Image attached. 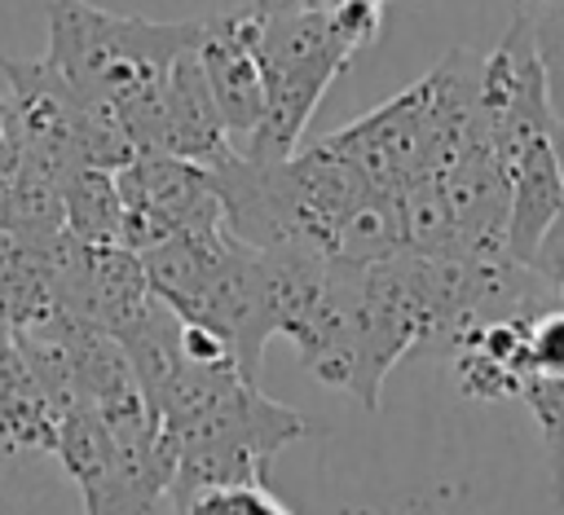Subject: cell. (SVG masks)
<instances>
[{
    "label": "cell",
    "instance_id": "cell-1",
    "mask_svg": "<svg viewBox=\"0 0 564 515\" xmlns=\"http://www.w3.org/2000/svg\"><path fill=\"white\" fill-rule=\"evenodd\" d=\"M198 40V18L150 22L88 0H48V53L40 57L84 106L110 114L132 154L163 150V84Z\"/></svg>",
    "mask_w": 564,
    "mask_h": 515
},
{
    "label": "cell",
    "instance_id": "cell-2",
    "mask_svg": "<svg viewBox=\"0 0 564 515\" xmlns=\"http://www.w3.org/2000/svg\"><path fill=\"white\" fill-rule=\"evenodd\" d=\"M251 40H256V62L264 79V119L256 136L238 150L251 163H286L313 110L322 106L326 88L352 66L361 48H370L383 31V9L379 4H308V9H286V13H251Z\"/></svg>",
    "mask_w": 564,
    "mask_h": 515
},
{
    "label": "cell",
    "instance_id": "cell-3",
    "mask_svg": "<svg viewBox=\"0 0 564 515\" xmlns=\"http://www.w3.org/2000/svg\"><path fill=\"white\" fill-rule=\"evenodd\" d=\"M119 198H123V229L119 246L132 255H145L150 246L176 238V233H220V194L212 180V167L185 163L172 154H137L128 167L115 172Z\"/></svg>",
    "mask_w": 564,
    "mask_h": 515
},
{
    "label": "cell",
    "instance_id": "cell-4",
    "mask_svg": "<svg viewBox=\"0 0 564 515\" xmlns=\"http://www.w3.org/2000/svg\"><path fill=\"white\" fill-rule=\"evenodd\" d=\"M198 62H203V75H207V88H212L225 132H229L234 150H242L264 119V79H260L247 9L203 18Z\"/></svg>",
    "mask_w": 564,
    "mask_h": 515
},
{
    "label": "cell",
    "instance_id": "cell-5",
    "mask_svg": "<svg viewBox=\"0 0 564 515\" xmlns=\"http://www.w3.org/2000/svg\"><path fill=\"white\" fill-rule=\"evenodd\" d=\"M441 202L449 211L458 255L463 260H485L498 264L507 260V229H511V185L494 158L489 145L471 150L454 167L436 176Z\"/></svg>",
    "mask_w": 564,
    "mask_h": 515
},
{
    "label": "cell",
    "instance_id": "cell-6",
    "mask_svg": "<svg viewBox=\"0 0 564 515\" xmlns=\"http://www.w3.org/2000/svg\"><path fill=\"white\" fill-rule=\"evenodd\" d=\"M198 26H203V18H198ZM229 150H234V141L212 101V88H207L203 62H198V40H194L185 53H176L167 84H163V150L159 154L212 167Z\"/></svg>",
    "mask_w": 564,
    "mask_h": 515
},
{
    "label": "cell",
    "instance_id": "cell-7",
    "mask_svg": "<svg viewBox=\"0 0 564 515\" xmlns=\"http://www.w3.org/2000/svg\"><path fill=\"white\" fill-rule=\"evenodd\" d=\"M53 440L57 414L18 357L13 335L0 330V458L13 462L26 453H53Z\"/></svg>",
    "mask_w": 564,
    "mask_h": 515
},
{
    "label": "cell",
    "instance_id": "cell-8",
    "mask_svg": "<svg viewBox=\"0 0 564 515\" xmlns=\"http://www.w3.org/2000/svg\"><path fill=\"white\" fill-rule=\"evenodd\" d=\"M62 207H66V233L84 246H119L123 229V198L115 185V172L79 167L62 180Z\"/></svg>",
    "mask_w": 564,
    "mask_h": 515
},
{
    "label": "cell",
    "instance_id": "cell-9",
    "mask_svg": "<svg viewBox=\"0 0 564 515\" xmlns=\"http://www.w3.org/2000/svg\"><path fill=\"white\" fill-rule=\"evenodd\" d=\"M520 401L529 405V414L542 431L551 493H555V502H564V379H529Z\"/></svg>",
    "mask_w": 564,
    "mask_h": 515
},
{
    "label": "cell",
    "instance_id": "cell-10",
    "mask_svg": "<svg viewBox=\"0 0 564 515\" xmlns=\"http://www.w3.org/2000/svg\"><path fill=\"white\" fill-rule=\"evenodd\" d=\"M529 379H564V308L529 321Z\"/></svg>",
    "mask_w": 564,
    "mask_h": 515
},
{
    "label": "cell",
    "instance_id": "cell-11",
    "mask_svg": "<svg viewBox=\"0 0 564 515\" xmlns=\"http://www.w3.org/2000/svg\"><path fill=\"white\" fill-rule=\"evenodd\" d=\"M185 515H291L278 497H269L264 484H247V489H216L203 493L185 506Z\"/></svg>",
    "mask_w": 564,
    "mask_h": 515
},
{
    "label": "cell",
    "instance_id": "cell-12",
    "mask_svg": "<svg viewBox=\"0 0 564 515\" xmlns=\"http://www.w3.org/2000/svg\"><path fill=\"white\" fill-rule=\"evenodd\" d=\"M18 110H13V92H9V79L0 70V194L9 189L13 172H18Z\"/></svg>",
    "mask_w": 564,
    "mask_h": 515
},
{
    "label": "cell",
    "instance_id": "cell-13",
    "mask_svg": "<svg viewBox=\"0 0 564 515\" xmlns=\"http://www.w3.org/2000/svg\"><path fill=\"white\" fill-rule=\"evenodd\" d=\"M529 269H533V273L555 291V282H560V273H564V207H560V216L551 220V229L542 233V242H538V251H533Z\"/></svg>",
    "mask_w": 564,
    "mask_h": 515
},
{
    "label": "cell",
    "instance_id": "cell-14",
    "mask_svg": "<svg viewBox=\"0 0 564 515\" xmlns=\"http://www.w3.org/2000/svg\"><path fill=\"white\" fill-rule=\"evenodd\" d=\"M0 515H31L22 489L13 484V462L0 458Z\"/></svg>",
    "mask_w": 564,
    "mask_h": 515
},
{
    "label": "cell",
    "instance_id": "cell-15",
    "mask_svg": "<svg viewBox=\"0 0 564 515\" xmlns=\"http://www.w3.org/2000/svg\"><path fill=\"white\" fill-rule=\"evenodd\" d=\"M88 515H181L172 497L163 502H119V506H93Z\"/></svg>",
    "mask_w": 564,
    "mask_h": 515
},
{
    "label": "cell",
    "instance_id": "cell-16",
    "mask_svg": "<svg viewBox=\"0 0 564 515\" xmlns=\"http://www.w3.org/2000/svg\"><path fill=\"white\" fill-rule=\"evenodd\" d=\"M308 4H317V0H251L247 9L251 13H286V9H308Z\"/></svg>",
    "mask_w": 564,
    "mask_h": 515
},
{
    "label": "cell",
    "instance_id": "cell-17",
    "mask_svg": "<svg viewBox=\"0 0 564 515\" xmlns=\"http://www.w3.org/2000/svg\"><path fill=\"white\" fill-rule=\"evenodd\" d=\"M317 4H326V9H344V4H379V9H383V0H317Z\"/></svg>",
    "mask_w": 564,
    "mask_h": 515
},
{
    "label": "cell",
    "instance_id": "cell-18",
    "mask_svg": "<svg viewBox=\"0 0 564 515\" xmlns=\"http://www.w3.org/2000/svg\"><path fill=\"white\" fill-rule=\"evenodd\" d=\"M555 304L564 308V273H560V282H555Z\"/></svg>",
    "mask_w": 564,
    "mask_h": 515
}]
</instances>
